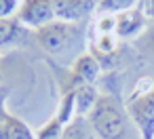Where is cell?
Segmentation results:
<instances>
[{"mask_svg": "<svg viewBox=\"0 0 154 139\" xmlns=\"http://www.w3.org/2000/svg\"><path fill=\"white\" fill-rule=\"evenodd\" d=\"M87 118L97 139H141V133L131 120L125 101L112 93H99V99Z\"/></svg>", "mask_w": 154, "mask_h": 139, "instance_id": "obj_1", "label": "cell"}, {"mask_svg": "<svg viewBox=\"0 0 154 139\" xmlns=\"http://www.w3.org/2000/svg\"><path fill=\"white\" fill-rule=\"evenodd\" d=\"M36 44L51 57H68L74 59L85 53V47L89 42L87 38V26L85 23H66V21H51L45 28L34 32Z\"/></svg>", "mask_w": 154, "mask_h": 139, "instance_id": "obj_2", "label": "cell"}, {"mask_svg": "<svg viewBox=\"0 0 154 139\" xmlns=\"http://www.w3.org/2000/svg\"><path fill=\"white\" fill-rule=\"evenodd\" d=\"M125 107L141 133V139H154V76H141L129 97Z\"/></svg>", "mask_w": 154, "mask_h": 139, "instance_id": "obj_3", "label": "cell"}, {"mask_svg": "<svg viewBox=\"0 0 154 139\" xmlns=\"http://www.w3.org/2000/svg\"><path fill=\"white\" fill-rule=\"evenodd\" d=\"M101 74V63L99 59L85 51L82 55H78L72 63H70V72H68V80L66 84L61 86V93H68V91H74L76 86L80 84H95V80L99 78Z\"/></svg>", "mask_w": 154, "mask_h": 139, "instance_id": "obj_4", "label": "cell"}, {"mask_svg": "<svg viewBox=\"0 0 154 139\" xmlns=\"http://www.w3.org/2000/svg\"><path fill=\"white\" fill-rule=\"evenodd\" d=\"M15 19L26 28V30H40L47 23L55 21L53 5L51 0H21L19 9L15 13Z\"/></svg>", "mask_w": 154, "mask_h": 139, "instance_id": "obj_5", "label": "cell"}, {"mask_svg": "<svg viewBox=\"0 0 154 139\" xmlns=\"http://www.w3.org/2000/svg\"><path fill=\"white\" fill-rule=\"evenodd\" d=\"M57 21L87 23L97 11V0H51Z\"/></svg>", "mask_w": 154, "mask_h": 139, "instance_id": "obj_6", "label": "cell"}, {"mask_svg": "<svg viewBox=\"0 0 154 139\" xmlns=\"http://www.w3.org/2000/svg\"><path fill=\"white\" fill-rule=\"evenodd\" d=\"M146 28H148V17L141 7L114 15V32H116L118 40H129V38L137 40Z\"/></svg>", "mask_w": 154, "mask_h": 139, "instance_id": "obj_7", "label": "cell"}, {"mask_svg": "<svg viewBox=\"0 0 154 139\" xmlns=\"http://www.w3.org/2000/svg\"><path fill=\"white\" fill-rule=\"evenodd\" d=\"M0 139H36V133L9 110L0 118Z\"/></svg>", "mask_w": 154, "mask_h": 139, "instance_id": "obj_8", "label": "cell"}, {"mask_svg": "<svg viewBox=\"0 0 154 139\" xmlns=\"http://www.w3.org/2000/svg\"><path fill=\"white\" fill-rule=\"evenodd\" d=\"M61 139H97V135H95V131L91 128L89 118L76 114V116L66 124Z\"/></svg>", "mask_w": 154, "mask_h": 139, "instance_id": "obj_9", "label": "cell"}, {"mask_svg": "<svg viewBox=\"0 0 154 139\" xmlns=\"http://www.w3.org/2000/svg\"><path fill=\"white\" fill-rule=\"evenodd\" d=\"M74 97H76V114L89 116V112L99 99V93L93 84H80L74 89Z\"/></svg>", "mask_w": 154, "mask_h": 139, "instance_id": "obj_10", "label": "cell"}, {"mask_svg": "<svg viewBox=\"0 0 154 139\" xmlns=\"http://www.w3.org/2000/svg\"><path fill=\"white\" fill-rule=\"evenodd\" d=\"M137 7V0H97V13L101 15H120Z\"/></svg>", "mask_w": 154, "mask_h": 139, "instance_id": "obj_11", "label": "cell"}, {"mask_svg": "<svg viewBox=\"0 0 154 139\" xmlns=\"http://www.w3.org/2000/svg\"><path fill=\"white\" fill-rule=\"evenodd\" d=\"M135 44H137V49H139V53H141L143 57L154 59V21L148 23V28H146L143 34L135 40Z\"/></svg>", "mask_w": 154, "mask_h": 139, "instance_id": "obj_12", "label": "cell"}, {"mask_svg": "<svg viewBox=\"0 0 154 139\" xmlns=\"http://www.w3.org/2000/svg\"><path fill=\"white\" fill-rule=\"evenodd\" d=\"M63 128H66V124H63L57 116H53V118L36 133V139H61V137H63Z\"/></svg>", "mask_w": 154, "mask_h": 139, "instance_id": "obj_13", "label": "cell"}, {"mask_svg": "<svg viewBox=\"0 0 154 139\" xmlns=\"http://www.w3.org/2000/svg\"><path fill=\"white\" fill-rule=\"evenodd\" d=\"M17 9H19V0H0V19L15 17Z\"/></svg>", "mask_w": 154, "mask_h": 139, "instance_id": "obj_14", "label": "cell"}, {"mask_svg": "<svg viewBox=\"0 0 154 139\" xmlns=\"http://www.w3.org/2000/svg\"><path fill=\"white\" fill-rule=\"evenodd\" d=\"M143 13H146V17H150L152 21H154V0H143Z\"/></svg>", "mask_w": 154, "mask_h": 139, "instance_id": "obj_15", "label": "cell"}, {"mask_svg": "<svg viewBox=\"0 0 154 139\" xmlns=\"http://www.w3.org/2000/svg\"><path fill=\"white\" fill-rule=\"evenodd\" d=\"M5 101H7V91H5V89H0V118H2V114L7 112Z\"/></svg>", "mask_w": 154, "mask_h": 139, "instance_id": "obj_16", "label": "cell"}, {"mask_svg": "<svg viewBox=\"0 0 154 139\" xmlns=\"http://www.w3.org/2000/svg\"><path fill=\"white\" fill-rule=\"evenodd\" d=\"M0 80H2V70H0Z\"/></svg>", "mask_w": 154, "mask_h": 139, "instance_id": "obj_17", "label": "cell"}]
</instances>
